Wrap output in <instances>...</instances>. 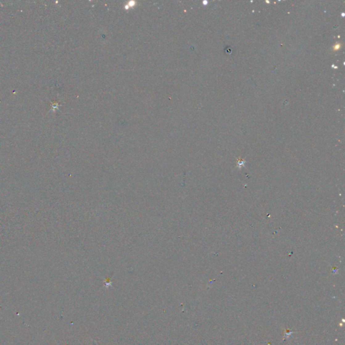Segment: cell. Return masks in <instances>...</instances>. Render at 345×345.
<instances>
[{"label":"cell","mask_w":345,"mask_h":345,"mask_svg":"<svg viewBox=\"0 0 345 345\" xmlns=\"http://www.w3.org/2000/svg\"><path fill=\"white\" fill-rule=\"evenodd\" d=\"M340 48H341V44H340V43H337V44H336V45H334V47H333V51H336L339 50Z\"/></svg>","instance_id":"1"}]
</instances>
